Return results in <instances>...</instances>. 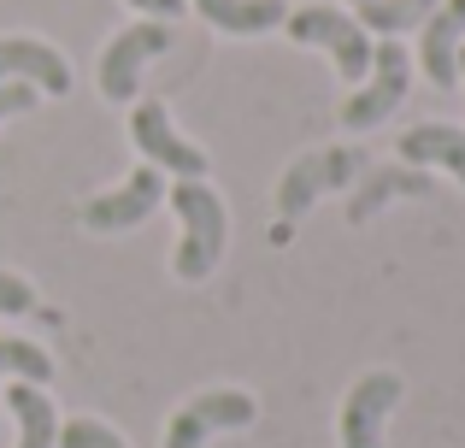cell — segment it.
<instances>
[{"label": "cell", "instance_id": "7402d4cb", "mask_svg": "<svg viewBox=\"0 0 465 448\" xmlns=\"http://www.w3.org/2000/svg\"><path fill=\"white\" fill-rule=\"evenodd\" d=\"M460 77H465V47H460Z\"/></svg>", "mask_w": 465, "mask_h": 448}, {"label": "cell", "instance_id": "4fadbf2b", "mask_svg": "<svg viewBox=\"0 0 465 448\" xmlns=\"http://www.w3.org/2000/svg\"><path fill=\"white\" fill-rule=\"evenodd\" d=\"M401 160L419 165V172L442 165L448 177L465 184V130L460 124H412L407 136H401Z\"/></svg>", "mask_w": 465, "mask_h": 448}, {"label": "cell", "instance_id": "ac0fdd59", "mask_svg": "<svg viewBox=\"0 0 465 448\" xmlns=\"http://www.w3.org/2000/svg\"><path fill=\"white\" fill-rule=\"evenodd\" d=\"M59 448H130L106 419H59Z\"/></svg>", "mask_w": 465, "mask_h": 448}, {"label": "cell", "instance_id": "ba28073f", "mask_svg": "<svg viewBox=\"0 0 465 448\" xmlns=\"http://www.w3.org/2000/svg\"><path fill=\"white\" fill-rule=\"evenodd\" d=\"M165 172H153V165H136V172L124 177L118 189H106V195L83 201V230H94V236H124V230L148 224L153 207L165 201Z\"/></svg>", "mask_w": 465, "mask_h": 448}, {"label": "cell", "instance_id": "2e32d148", "mask_svg": "<svg viewBox=\"0 0 465 448\" xmlns=\"http://www.w3.org/2000/svg\"><path fill=\"white\" fill-rule=\"evenodd\" d=\"M436 6H442V0H360V6H353V18H360L365 35H383V42H395V35L419 30V24L430 18Z\"/></svg>", "mask_w": 465, "mask_h": 448}, {"label": "cell", "instance_id": "9a60e30c", "mask_svg": "<svg viewBox=\"0 0 465 448\" xmlns=\"http://www.w3.org/2000/svg\"><path fill=\"white\" fill-rule=\"evenodd\" d=\"M6 407L18 419V448H59V407L42 383H6Z\"/></svg>", "mask_w": 465, "mask_h": 448}, {"label": "cell", "instance_id": "5b68a950", "mask_svg": "<svg viewBox=\"0 0 465 448\" xmlns=\"http://www.w3.org/2000/svg\"><path fill=\"white\" fill-rule=\"evenodd\" d=\"M283 30H289V42H301V47H324V54L336 59L341 83H360L365 71H371V35L360 30L353 12H341V6H301V12L283 18Z\"/></svg>", "mask_w": 465, "mask_h": 448}, {"label": "cell", "instance_id": "30bf717a", "mask_svg": "<svg viewBox=\"0 0 465 448\" xmlns=\"http://www.w3.org/2000/svg\"><path fill=\"white\" fill-rule=\"evenodd\" d=\"M0 83H30V89H42V95H71V65L54 42L0 35Z\"/></svg>", "mask_w": 465, "mask_h": 448}, {"label": "cell", "instance_id": "52a82bcc", "mask_svg": "<svg viewBox=\"0 0 465 448\" xmlns=\"http://www.w3.org/2000/svg\"><path fill=\"white\" fill-rule=\"evenodd\" d=\"M253 419H260V402L248 390H206L165 419V448H206L218 431H248Z\"/></svg>", "mask_w": 465, "mask_h": 448}, {"label": "cell", "instance_id": "d6986e66", "mask_svg": "<svg viewBox=\"0 0 465 448\" xmlns=\"http://www.w3.org/2000/svg\"><path fill=\"white\" fill-rule=\"evenodd\" d=\"M18 313H35V289H30V277L0 272V319H18Z\"/></svg>", "mask_w": 465, "mask_h": 448}, {"label": "cell", "instance_id": "3957f363", "mask_svg": "<svg viewBox=\"0 0 465 448\" xmlns=\"http://www.w3.org/2000/svg\"><path fill=\"white\" fill-rule=\"evenodd\" d=\"M407 89H412V54L401 42H371V71H365V77L353 83V95L341 101V124H348L353 136L377 130L407 101Z\"/></svg>", "mask_w": 465, "mask_h": 448}, {"label": "cell", "instance_id": "7a4b0ae2", "mask_svg": "<svg viewBox=\"0 0 465 448\" xmlns=\"http://www.w3.org/2000/svg\"><path fill=\"white\" fill-rule=\"evenodd\" d=\"M365 172H371V160H365V148H353V142H330V148L301 154V160L277 177V219L295 224L312 201H324L330 189H353Z\"/></svg>", "mask_w": 465, "mask_h": 448}, {"label": "cell", "instance_id": "ffe728a7", "mask_svg": "<svg viewBox=\"0 0 465 448\" xmlns=\"http://www.w3.org/2000/svg\"><path fill=\"white\" fill-rule=\"evenodd\" d=\"M35 101H42V89H30V83H0V124L35 113Z\"/></svg>", "mask_w": 465, "mask_h": 448}, {"label": "cell", "instance_id": "44dd1931", "mask_svg": "<svg viewBox=\"0 0 465 448\" xmlns=\"http://www.w3.org/2000/svg\"><path fill=\"white\" fill-rule=\"evenodd\" d=\"M124 6H136V12H148V18H159V24H171V18H183V0H124Z\"/></svg>", "mask_w": 465, "mask_h": 448}, {"label": "cell", "instance_id": "277c9868", "mask_svg": "<svg viewBox=\"0 0 465 448\" xmlns=\"http://www.w3.org/2000/svg\"><path fill=\"white\" fill-rule=\"evenodd\" d=\"M130 142H136V154L153 165V172L183 177V184H206V172H213V160L171 124L165 101H130Z\"/></svg>", "mask_w": 465, "mask_h": 448}, {"label": "cell", "instance_id": "6da1fadb", "mask_svg": "<svg viewBox=\"0 0 465 448\" xmlns=\"http://www.w3.org/2000/svg\"><path fill=\"white\" fill-rule=\"evenodd\" d=\"M171 213H177V248H171V277L183 284H206L230 248V207L213 184H171L165 189Z\"/></svg>", "mask_w": 465, "mask_h": 448}, {"label": "cell", "instance_id": "8992f818", "mask_svg": "<svg viewBox=\"0 0 465 448\" xmlns=\"http://www.w3.org/2000/svg\"><path fill=\"white\" fill-rule=\"evenodd\" d=\"M171 42H177V35H171V24H159V18H136L130 30H118L113 42H106V54H101V95L118 101V106H130L136 89H142V71H148Z\"/></svg>", "mask_w": 465, "mask_h": 448}, {"label": "cell", "instance_id": "e0dca14e", "mask_svg": "<svg viewBox=\"0 0 465 448\" xmlns=\"http://www.w3.org/2000/svg\"><path fill=\"white\" fill-rule=\"evenodd\" d=\"M0 383H54V354L24 336H0Z\"/></svg>", "mask_w": 465, "mask_h": 448}, {"label": "cell", "instance_id": "7c38bea8", "mask_svg": "<svg viewBox=\"0 0 465 448\" xmlns=\"http://www.w3.org/2000/svg\"><path fill=\"white\" fill-rule=\"evenodd\" d=\"M407 195H419V201L436 195L430 172H419V165H371V172L348 189V224H371L389 201H407Z\"/></svg>", "mask_w": 465, "mask_h": 448}, {"label": "cell", "instance_id": "9c48e42d", "mask_svg": "<svg viewBox=\"0 0 465 448\" xmlns=\"http://www.w3.org/2000/svg\"><path fill=\"white\" fill-rule=\"evenodd\" d=\"M401 395H407L401 372H365L341 402V448H383V425L401 407Z\"/></svg>", "mask_w": 465, "mask_h": 448}, {"label": "cell", "instance_id": "603a6c76", "mask_svg": "<svg viewBox=\"0 0 465 448\" xmlns=\"http://www.w3.org/2000/svg\"><path fill=\"white\" fill-rule=\"evenodd\" d=\"M353 6H360V0H353Z\"/></svg>", "mask_w": 465, "mask_h": 448}, {"label": "cell", "instance_id": "5bb4252c", "mask_svg": "<svg viewBox=\"0 0 465 448\" xmlns=\"http://www.w3.org/2000/svg\"><path fill=\"white\" fill-rule=\"evenodd\" d=\"M189 6L224 35H265L289 18L283 0H189Z\"/></svg>", "mask_w": 465, "mask_h": 448}, {"label": "cell", "instance_id": "8fae6325", "mask_svg": "<svg viewBox=\"0 0 465 448\" xmlns=\"http://www.w3.org/2000/svg\"><path fill=\"white\" fill-rule=\"evenodd\" d=\"M460 47H465V0H442L419 24V65L436 89H454L460 83Z\"/></svg>", "mask_w": 465, "mask_h": 448}]
</instances>
